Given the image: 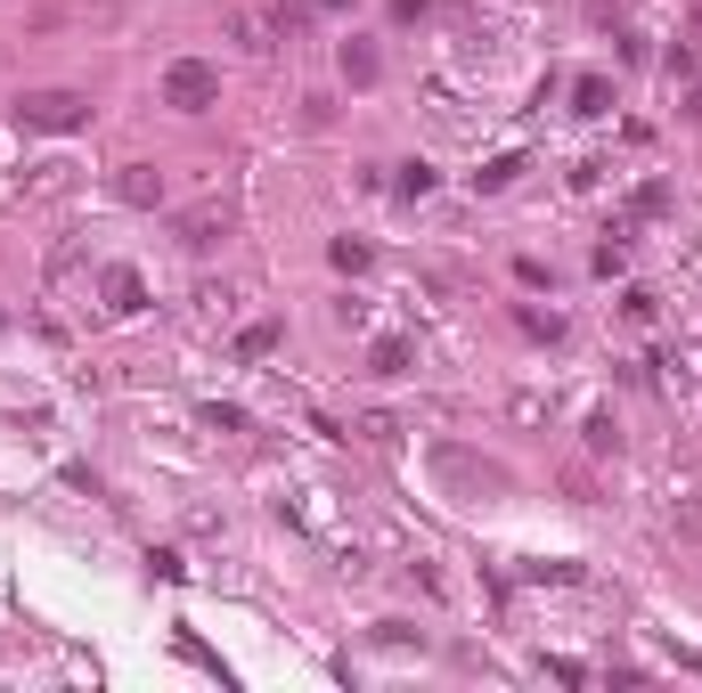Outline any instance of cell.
Returning <instances> with one entry per match:
<instances>
[{"instance_id": "6da1fadb", "label": "cell", "mask_w": 702, "mask_h": 693, "mask_svg": "<svg viewBox=\"0 0 702 693\" xmlns=\"http://www.w3.org/2000/svg\"><path fill=\"white\" fill-rule=\"evenodd\" d=\"M213 98H221V66H204V57H172V66H163V107L204 115Z\"/></svg>"}, {"instance_id": "7a4b0ae2", "label": "cell", "mask_w": 702, "mask_h": 693, "mask_svg": "<svg viewBox=\"0 0 702 693\" xmlns=\"http://www.w3.org/2000/svg\"><path fill=\"white\" fill-rule=\"evenodd\" d=\"M17 122H25V131H82V122H91V98L82 90H33V98H17Z\"/></svg>"}, {"instance_id": "3957f363", "label": "cell", "mask_w": 702, "mask_h": 693, "mask_svg": "<svg viewBox=\"0 0 702 693\" xmlns=\"http://www.w3.org/2000/svg\"><path fill=\"white\" fill-rule=\"evenodd\" d=\"M433 473L458 481V490H490V498L507 490V473H499V466H482V457H466L458 440H442V449H433Z\"/></svg>"}, {"instance_id": "277c9868", "label": "cell", "mask_w": 702, "mask_h": 693, "mask_svg": "<svg viewBox=\"0 0 702 693\" xmlns=\"http://www.w3.org/2000/svg\"><path fill=\"white\" fill-rule=\"evenodd\" d=\"M115 196L131 204V213H156V204H163V172H156V163H123V172H115Z\"/></svg>"}, {"instance_id": "5b68a950", "label": "cell", "mask_w": 702, "mask_h": 693, "mask_svg": "<svg viewBox=\"0 0 702 693\" xmlns=\"http://www.w3.org/2000/svg\"><path fill=\"white\" fill-rule=\"evenodd\" d=\"M221 237H230V213H221V204L180 213V245H189V254H204V245H221Z\"/></svg>"}, {"instance_id": "8992f818", "label": "cell", "mask_w": 702, "mask_h": 693, "mask_svg": "<svg viewBox=\"0 0 702 693\" xmlns=\"http://www.w3.org/2000/svg\"><path fill=\"white\" fill-rule=\"evenodd\" d=\"M98 294H107V310L115 319H131V310H148V286H139V269H107V278H98Z\"/></svg>"}, {"instance_id": "52a82bcc", "label": "cell", "mask_w": 702, "mask_h": 693, "mask_svg": "<svg viewBox=\"0 0 702 693\" xmlns=\"http://www.w3.org/2000/svg\"><path fill=\"white\" fill-rule=\"evenodd\" d=\"M368 375H384V384L392 375H417V343H408V334H384V343L368 351Z\"/></svg>"}, {"instance_id": "ba28073f", "label": "cell", "mask_w": 702, "mask_h": 693, "mask_svg": "<svg viewBox=\"0 0 702 693\" xmlns=\"http://www.w3.org/2000/svg\"><path fill=\"white\" fill-rule=\"evenodd\" d=\"M343 82H351V90H368V82H376L384 74V57H376V41H343Z\"/></svg>"}, {"instance_id": "9c48e42d", "label": "cell", "mask_w": 702, "mask_h": 693, "mask_svg": "<svg viewBox=\"0 0 702 693\" xmlns=\"http://www.w3.org/2000/svg\"><path fill=\"white\" fill-rule=\"evenodd\" d=\"M572 115L605 122V115H613V82H605V74H581V82H572Z\"/></svg>"}, {"instance_id": "30bf717a", "label": "cell", "mask_w": 702, "mask_h": 693, "mask_svg": "<svg viewBox=\"0 0 702 693\" xmlns=\"http://www.w3.org/2000/svg\"><path fill=\"white\" fill-rule=\"evenodd\" d=\"M621 319L629 327H653V319H662V294H653V286H629L621 294Z\"/></svg>"}, {"instance_id": "8fae6325", "label": "cell", "mask_w": 702, "mask_h": 693, "mask_svg": "<svg viewBox=\"0 0 702 693\" xmlns=\"http://www.w3.org/2000/svg\"><path fill=\"white\" fill-rule=\"evenodd\" d=\"M270 351H278V319H262V327L237 334V360H270Z\"/></svg>"}, {"instance_id": "7c38bea8", "label": "cell", "mask_w": 702, "mask_h": 693, "mask_svg": "<svg viewBox=\"0 0 702 693\" xmlns=\"http://www.w3.org/2000/svg\"><path fill=\"white\" fill-rule=\"evenodd\" d=\"M621 449V425H613V408H596L588 416V457H613Z\"/></svg>"}, {"instance_id": "4fadbf2b", "label": "cell", "mask_w": 702, "mask_h": 693, "mask_svg": "<svg viewBox=\"0 0 702 693\" xmlns=\"http://www.w3.org/2000/svg\"><path fill=\"white\" fill-rule=\"evenodd\" d=\"M629 213H637V221H662V213H670V188H662V180H646V188H637V204H629Z\"/></svg>"}, {"instance_id": "5bb4252c", "label": "cell", "mask_w": 702, "mask_h": 693, "mask_svg": "<svg viewBox=\"0 0 702 693\" xmlns=\"http://www.w3.org/2000/svg\"><path fill=\"white\" fill-rule=\"evenodd\" d=\"M507 416H514V425H547V392H514Z\"/></svg>"}, {"instance_id": "9a60e30c", "label": "cell", "mask_w": 702, "mask_h": 693, "mask_svg": "<svg viewBox=\"0 0 702 693\" xmlns=\"http://www.w3.org/2000/svg\"><path fill=\"white\" fill-rule=\"evenodd\" d=\"M514 319H523L531 334H540V343H564V319H555V310H531V302H523V310H514Z\"/></svg>"}, {"instance_id": "2e32d148", "label": "cell", "mask_w": 702, "mask_h": 693, "mask_svg": "<svg viewBox=\"0 0 702 693\" xmlns=\"http://www.w3.org/2000/svg\"><path fill=\"white\" fill-rule=\"evenodd\" d=\"M514 172H523V156H499V163H490V172H474V188H507Z\"/></svg>"}, {"instance_id": "e0dca14e", "label": "cell", "mask_w": 702, "mask_h": 693, "mask_svg": "<svg viewBox=\"0 0 702 693\" xmlns=\"http://www.w3.org/2000/svg\"><path fill=\"white\" fill-rule=\"evenodd\" d=\"M678 531H687V539H702V498H678Z\"/></svg>"}, {"instance_id": "ac0fdd59", "label": "cell", "mask_w": 702, "mask_h": 693, "mask_svg": "<svg viewBox=\"0 0 702 693\" xmlns=\"http://www.w3.org/2000/svg\"><path fill=\"white\" fill-rule=\"evenodd\" d=\"M687 122H702V82H694V90H687Z\"/></svg>"}, {"instance_id": "d6986e66", "label": "cell", "mask_w": 702, "mask_h": 693, "mask_svg": "<svg viewBox=\"0 0 702 693\" xmlns=\"http://www.w3.org/2000/svg\"><path fill=\"white\" fill-rule=\"evenodd\" d=\"M319 9H351V0H319Z\"/></svg>"}]
</instances>
